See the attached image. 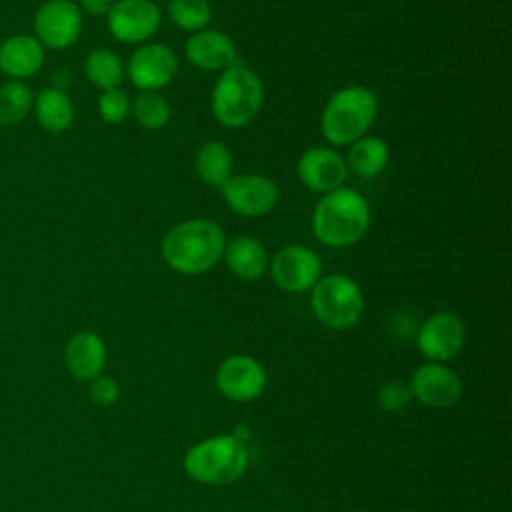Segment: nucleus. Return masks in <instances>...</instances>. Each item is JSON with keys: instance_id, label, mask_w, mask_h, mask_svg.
<instances>
[{"instance_id": "1", "label": "nucleus", "mask_w": 512, "mask_h": 512, "mask_svg": "<svg viewBox=\"0 0 512 512\" xmlns=\"http://www.w3.org/2000/svg\"><path fill=\"white\" fill-rule=\"evenodd\" d=\"M224 230L208 218H190L172 226L162 238V258L178 274L198 276L224 256Z\"/></svg>"}, {"instance_id": "2", "label": "nucleus", "mask_w": 512, "mask_h": 512, "mask_svg": "<svg viewBox=\"0 0 512 512\" xmlns=\"http://www.w3.org/2000/svg\"><path fill=\"white\" fill-rule=\"evenodd\" d=\"M312 234L328 248H348L364 238L370 226V206L352 188H338L320 198L312 212Z\"/></svg>"}, {"instance_id": "3", "label": "nucleus", "mask_w": 512, "mask_h": 512, "mask_svg": "<svg viewBox=\"0 0 512 512\" xmlns=\"http://www.w3.org/2000/svg\"><path fill=\"white\" fill-rule=\"evenodd\" d=\"M264 104V84L260 76L242 62H234L214 82L210 106L214 118L226 128H244Z\"/></svg>"}, {"instance_id": "4", "label": "nucleus", "mask_w": 512, "mask_h": 512, "mask_svg": "<svg viewBox=\"0 0 512 512\" xmlns=\"http://www.w3.org/2000/svg\"><path fill=\"white\" fill-rule=\"evenodd\" d=\"M248 448L238 436L218 434L192 444L184 454V472L198 484L226 486L248 470Z\"/></svg>"}, {"instance_id": "5", "label": "nucleus", "mask_w": 512, "mask_h": 512, "mask_svg": "<svg viewBox=\"0 0 512 512\" xmlns=\"http://www.w3.org/2000/svg\"><path fill=\"white\" fill-rule=\"evenodd\" d=\"M378 116V98L364 86H344L330 96L322 110L320 128L334 146H350L366 136Z\"/></svg>"}, {"instance_id": "6", "label": "nucleus", "mask_w": 512, "mask_h": 512, "mask_svg": "<svg viewBox=\"0 0 512 512\" xmlns=\"http://www.w3.org/2000/svg\"><path fill=\"white\" fill-rule=\"evenodd\" d=\"M310 306L314 316L332 330L352 328L364 312V294L346 274L320 276L312 286Z\"/></svg>"}, {"instance_id": "7", "label": "nucleus", "mask_w": 512, "mask_h": 512, "mask_svg": "<svg viewBox=\"0 0 512 512\" xmlns=\"http://www.w3.org/2000/svg\"><path fill=\"white\" fill-rule=\"evenodd\" d=\"M274 284L288 294H302L322 276L320 256L302 244H290L280 248L268 264Z\"/></svg>"}, {"instance_id": "8", "label": "nucleus", "mask_w": 512, "mask_h": 512, "mask_svg": "<svg viewBox=\"0 0 512 512\" xmlns=\"http://www.w3.org/2000/svg\"><path fill=\"white\" fill-rule=\"evenodd\" d=\"M220 192L228 208L244 218H258L268 214L280 198L276 182L264 174L230 176Z\"/></svg>"}, {"instance_id": "9", "label": "nucleus", "mask_w": 512, "mask_h": 512, "mask_svg": "<svg viewBox=\"0 0 512 512\" xmlns=\"http://www.w3.org/2000/svg\"><path fill=\"white\" fill-rule=\"evenodd\" d=\"M106 16L110 34L124 44L150 40L162 24L160 8L152 0H116Z\"/></svg>"}, {"instance_id": "10", "label": "nucleus", "mask_w": 512, "mask_h": 512, "mask_svg": "<svg viewBox=\"0 0 512 512\" xmlns=\"http://www.w3.org/2000/svg\"><path fill=\"white\" fill-rule=\"evenodd\" d=\"M126 72L140 92H158L176 78L178 58L166 44L144 42L130 56Z\"/></svg>"}, {"instance_id": "11", "label": "nucleus", "mask_w": 512, "mask_h": 512, "mask_svg": "<svg viewBox=\"0 0 512 512\" xmlns=\"http://www.w3.org/2000/svg\"><path fill=\"white\" fill-rule=\"evenodd\" d=\"M34 36L42 46L64 50L82 32V14L72 0H48L34 16Z\"/></svg>"}, {"instance_id": "12", "label": "nucleus", "mask_w": 512, "mask_h": 512, "mask_svg": "<svg viewBox=\"0 0 512 512\" xmlns=\"http://www.w3.org/2000/svg\"><path fill=\"white\" fill-rule=\"evenodd\" d=\"M268 382L264 366L248 354H232L224 358L216 370V388L234 402L256 400Z\"/></svg>"}, {"instance_id": "13", "label": "nucleus", "mask_w": 512, "mask_h": 512, "mask_svg": "<svg viewBox=\"0 0 512 512\" xmlns=\"http://www.w3.org/2000/svg\"><path fill=\"white\" fill-rule=\"evenodd\" d=\"M466 328L458 314L436 312L422 322L416 334V346L430 362L452 360L464 346Z\"/></svg>"}, {"instance_id": "14", "label": "nucleus", "mask_w": 512, "mask_h": 512, "mask_svg": "<svg viewBox=\"0 0 512 512\" xmlns=\"http://www.w3.org/2000/svg\"><path fill=\"white\" fill-rule=\"evenodd\" d=\"M296 172L308 190L328 194L342 188L348 176V166L336 150L326 146H312L298 158Z\"/></svg>"}, {"instance_id": "15", "label": "nucleus", "mask_w": 512, "mask_h": 512, "mask_svg": "<svg viewBox=\"0 0 512 512\" xmlns=\"http://www.w3.org/2000/svg\"><path fill=\"white\" fill-rule=\"evenodd\" d=\"M410 390L426 406L448 408L460 400L462 382L452 368L440 362H426L412 374Z\"/></svg>"}, {"instance_id": "16", "label": "nucleus", "mask_w": 512, "mask_h": 512, "mask_svg": "<svg viewBox=\"0 0 512 512\" xmlns=\"http://www.w3.org/2000/svg\"><path fill=\"white\" fill-rule=\"evenodd\" d=\"M184 54L192 66L210 72H222L238 62L234 40L228 34L210 28L194 32L184 44Z\"/></svg>"}, {"instance_id": "17", "label": "nucleus", "mask_w": 512, "mask_h": 512, "mask_svg": "<svg viewBox=\"0 0 512 512\" xmlns=\"http://www.w3.org/2000/svg\"><path fill=\"white\" fill-rule=\"evenodd\" d=\"M64 364L76 380H92L102 374L106 364V344L90 330L70 336L64 346Z\"/></svg>"}, {"instance_id": "18", "label": "nucleus", "mask_w": 512, "mask_h": 512, "mask_svg": "<svg viewBox=\"0 0 512 512\" xmlns=\"http://www.w3.org/2000/svg\"><path fill=\"white\" fill-rule=\"evenodd\" d=\"M44 64V46L36 36L14 34L0 44V70L16 80L34 76Z\"/></svg>"}, {"instance_id": "19", "label": "nucleus", "mask_w": 512, "mask_h": 512, "mask_svg": "<svg viewBox=\"0 0 512 512\" xmlns=\"http://www.w3.org/2000/svg\"><path fill=\"white\" fill-rule=\"evenodd\" d=\"M222 258L228 270L240 280L260 278L270 264L268 250L260 240L252 236H236L230 242H226Z\"/></svg>"}, {"instance_id": "20", "label": "nucleus", "mask_w": 512, "mask_h": 512, "mask_svg": "<svg viewBox=\"0 0 512 512\" xmlns=\"http://www.w3.org/2000/svg\"><path fill=\"white\" fill-rule=\"evenodd\" d=\"M32 108L38 124L48 132H54V134L64 132L74 122V104L70 96L58 86L44 88L34 98Z\"/></svg>"}, {"instance_id": "21", "label": "nucleus", "mask_w": 512, "mask_h": 512, "mask_svg": "<svg viewBox=\"0 0 512 512\" xmlns=\"http://www.w3.org/2000/svg\"><path fill=\"white\" fill-rule=\"evenodd\" d=\"M194 166H196L198 178L204 184H208L212 188H222L228 182V178L232 176L234 158H232L230 148L224 142L210 140L198 148Z\"/></svg>"}, {"instance_id": "22", "label": "nucleus", "mask_w": 512, "mask_h": 512, "mask_svg": "<svg viewBox=\"0 0 512 512\" xmlns=\"http://www.w3.org/2000/svg\"><path fill=\"white\" fill-rule=\"evenodd\" d=\"M390 160V148L380 136H362L350 144L346 166L364 178L378 176Z\"/></svg>"}, {"instance_id": "23", "label": "nucleus", "mask_w": 512, "mask_h": 512, "mask_svg": "<svg viewBox=\"0 0 512 512\" xmlns=\"http://www.w3.org/2000/svg\"><path fill=\"white\" fill-rule=\"evenodd\" d=\"M84 74L96 88L112 90L120 88L124 80V64L122 60L108 48H96L92 50L84 60Z\"/></svg>"}, {"instance_id": "24", "label": "nucleus", "mask_w": 512, "mask_h": 512, "mask_svg": "<svg viewBox=\"0 0 512 512\" xmlns=\"http://www.w3.org/2000/svg\"><path fill=\"white\" fill-rule=\"evenodd\" d=\"M34 96L30 88L20 82H8L0 86V124L14 126L26 118V114L32 110Z\"/></svg>"}, {"instance_id": "25", "label": "nucleus", "mask_w": 512, "mask_h": 512, "mask_svg": "<svg viewBox=\"0 0 512 512\" xmlns=\"http://www.w3.org/2000/svg\"><path fill=\"white\" fill-rule=\"evenodd\" d=\"M136 122L146 130H160L168 124L172 110L168 100L160 92H140L130 110Z\"/></svg>"}, {"instance_id": "26", "label": "nucleus", "mask_w": 512, "mask_h": 512, "mask_svg": "<svg viewBox=\"0 0 512 512\" xmlns=\"http://www.w3.org/2000/svg\"><path fill=\"white\" fill-rule=\"evenodd\" d=\"M168 16L180 30L198 32L208 28L212 18V8L208 0H170Z\"/></svg>"}, {"instance_id": "27", "label": "nucleus", "mask_w": 512, "mask_h": 512, "mask_svg": "<svg viewBox=\"0 0 512 512\" xmlns=\"http://www.w3.org/2000/svg\"><path fill=\"white\" fill-rule=\"evenodd\" d=\"M132 110V102L128 94L120 88L104 90L98 98V112L108 124H122Z\"/></svg>"}, {"instance_id": "28", "label": "nucleus", "mask_w": 512, "mask_h": 512, "mask_svg": "<svg viewBox=\"0 0 512 512\" xmlns=\"http://www.w3.org/2000/svg\"><path fill=\"white\" fill-rule=\"evenodd\" d=\"M412 398L414 396H412L410 386L400 382V380H392V382L382 384L378 388V394H376L378 408L384 410V412H400L412 402Z\"/></svg>"}, {"instance_id": "29", "label": "nucleus", "mask_w": 512, "mask_h": 512, "mask_svg": "<svg viewBox=\"0 0 512 512\" xmlns=\"http://www.w3.org/2000/svg\"><path fill=\"white\" fill-rule=\"evenodd\" d=\"M88 394H90V400L94 404L112 406L120 396V388H118V382L112 376H102L100 374V376L90 380Z\"/></svg>"}, {"instance_id": "30", "label": "nucleus", "mask_w": 512, "mask_h": 512, "mask_svg": "<svg viewBox=\"0 0 512 512\" xmlns=\"http://www.w3.org/2000/svg\"><path fill=\"white\" fill-rule=\"evenodd\" d=\"M82 10L92 16H104L112 8L114 0H80Z\"/></svg>"}]
</instances>
